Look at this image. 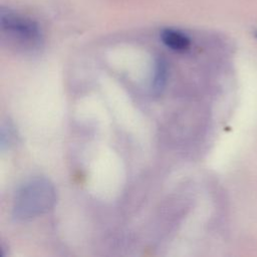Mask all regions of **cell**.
<instances>
[{"instance_id":"6da1fadb","label":"cell","mask_w":257,"mask_h":257,"mask_svg":"<svg viewBox=\"0 0 257 257\" xmlns=\"http://www.w3.org/2000/svg\"><path fill=\"white\" fill-rule=\"evenodd\" d=\"M54 203L53 185L46 179L34 178L17 190L13 201V216L17 220L32 219L49 211Z\"/></svg>"},{"instance_id":"7a4b0ae2","label":"cell","mask_w":257,"mask_h":257,"mask_svg":"<svg viewBox=\"0 0 257 257\" xmlns=\"http://www.w3.org/2000/svg\"><path fill=\"white\" fill-rule=\"evenodd\" d=\"M0 26L3 37L19 48L33 50L39 48L42 43V33L38 23L26 15L2 8Z\"/></svg>"},{"instance_id":"3957f363","label":"cell","mask_w":257,"mask_h":257,"mask_svg":"<svg viewBox=\"0 0 257 257\" xmlns=\"http://www.w3.org/2000/svg\"><path fill=\"white\" fill-rule=\"evenodd\" d=\"M160 37L162 42L172 50L182 52L190 48V37L181 30L174 28H165L161 31Z\"/></svg>"},{"instance_id":"277c9868","label":"cell","mask_w":257,"mask_h":257,"mask_svg":"<svg viewBox=\"0 0 257 257\" xmlns=\"http://www.w3.org/2000/svg\"><path fill=\"white\" fill-rule=\"evenodd\" d=\"M168 78V64L163 58H159L155 62L154 73L152 78V90L159 94L164 89Z\"/></svg>"},{"instance_id":"5b68a950","label":"cell","mask_w":257,"mask_h":257,"mask_svg":"<svg viewBox=\"0 0 257 257\" xmlns=\"http://www.w3.org/2000/svg\"><path fill=\"white\" fill-rule=\"evenodd\" d=\"M254 35H255V37H256V38H257V30H256V31H255V32H254Z\"/></svg>"}]
</instances>
